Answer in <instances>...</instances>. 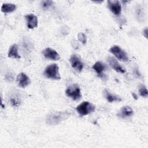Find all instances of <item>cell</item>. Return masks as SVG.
Returning <instances> with one entry per match:
<instances>
[{
	"label": "cell",
	"mask_w": 148,
	"mask_h": 148,
	"mask_svg": "<svg viewBox=\"0 0 148 148\" xmlns=\"http://www.w3.org/2000/svg\"><path fill=\"white\" fill-rule=\"evenodd\" d=\"M53 4L52 1H43L41 2V6L44 10L49 9Z\"/></svg>",
	"instance_id": "18"
},
{
	"label": "cell",
	"mask_w": 148,
	"mask_h": 148,
	"mask_svg": "<svg viewBox=\"0 0 148 148\" xmlns=\"http://www.w3.org/2000/svg\"><path fill=\"white\" fill-rule=\"evenodd\" d=\"M27 21V25L29 29H34L38 27V17L34 14L29 13L25 16Z\"/></svg>",
	"instance_id": "11"
},
{
	"label": "cell",
	"mask_w": 148,
	"mask_h": 148,
	"mask_svg": "<svg viewBox=\"0 0 148 148\" xmlns=\"http://www.w3.org/2000/svg\"><path fill=\"white\" fill-rule=\"evenodd\" d=\"M44 76L53 80H60L61 76L59 73V67L57 64H52L48 65L44 71Z\"/></svg>",
	"instance_id": "2"
},
{
	"label": "cell",
	"mask_w": 148,
	"mask_h": 148,
	"mask_svg": "<svg viewBox=\"0 0 148 148\" xmlns=\"http://www.w3.org/2000/svg\"><path fill=\"white\" fill-rule=\"evenodd\" d=\"M133 114L134 110L131 107L128 106H124L120 109V110L117 114V116L118 117L124 119L131 116Z\"/></svg>",
	"instance_id": "12"
},
{
	"label": "cell",
	"mask_w": 148,
	"mask_h": 148,
	"mask_svg": "<svg viewBox=\"0 0 148 148\" xmlns=\"http://www.w3.org/2000/svg\"><path fill=\"white\" fill-rule=\"evenodd\" d=\"M132 97L133 98L135 99H138V96L135 94V93H132Z\"/></svg>",
	"instance_id": "23"
},
{
	"label": "cell",
	"mask_w": 148,
	"mask_h": 148,
	"mask_svg": "<svg viewBox=\"0 0 148 148\" xmlns=\"http://www.w3.org/2000/svg\"><path fill=\"white\" fill-rule=\"evenodd\" d=\"M143 35H144L146 38H147V28H146L143 30Z\"/></svg>",
	"instance_id": "22"
},
{
	"label": "cell",
	"mask_w": 148,
	"mask_h": 148,
	"mask_svg": "<svg viewBox=\"0 0 148 148\" xmlns=\"http://www.w3.org/2000/svg\"><path fill=\"white\" fill-rule=\"evenodd\" d=\"M65 94L74 101L80 100L82 98L80 87L77 84H72L68 86L65 91Z\"/></svg>",
	"instance_id": "4"
},
{
	"label": "cell",
	"mask_w": 148,
	"mask_h": 148,
	"mask_svg": "<svg viewBox=\"0 0 148 148\" xmlns=\"http://www.w3.org/2000/svg\"><path fill=\"white\" fill-rule=\"evenodd\" d=\"M95 109V106L88 101H84L77 106L76 110L80 116L87 115L93 112Z\"/></svg>",
	"instance_id": "3"
},
{
	"label": "cell",
	"mask_w": 148,
	"mask_h": 148,
	"mask_svg": "<svg viewBox=\"0 0 148 148\" xmlns=\"http://www.w3.org/2000/svg\"><path fill=\"white\" fill-rule=\"evenodd\" d=\"M70 62L72 67L76 71L80 72L83 68V63L80 56L78 54H72L70 57Z\"/></svg>",
	"instance_id": "6"
},
{
	"label": "cell",
	"mask_w": 148,
	"mask_h": 148,
	"mask_svg": "<svg viewBox=\"0 0 148 148\" xmlns=\"http://www.w3.org/2000/svg\"><path fill=\"white\" fill-rule=\"evenodd\" d=\"M16 80H17L18 85L22 88L26 87L31 83V80L29 77L25 73H23V72L20 73L17 76Z\"/></svg>",
	"instance_id": "9"
},
{
	"label": "cell",
	"mask_w": 148,
	"mask_h": 148,
	"mask_svg": "<svg viewBox=\"0 0 148 148\" xmlns=\"http://www.w3.org/2000/svg\"><path fill=\"white\" fill-rule=\"evenodd\" d=\"M139 92L140 96H142V97H145L146 98L147 97V90L146 88V87L144 85V84H141L139 86Z\"/></svg>",
	"instance_id": "17"
},
{
	"label": "cell",
	"mask_w": 148,
	"mask_h": 148,
	"mask_svg": "<svg viewBox=\"0 0 148 148\" xmlns=\"http://www.w3.org/2000/svg\"><path fill=\"white\" fill-rule=\"evenodd\" d=\"M71 113L68 111L54 112L47 115L46 117L47 124L51 125H57L70 117Z\"/></svg>",
	"instance_id": "1"
},
{
	"label": "cell",
	"mask_w": 148,
	"mask_h": 148,
	"mask_svg": "<svg viewBox=\"0 0 148 148\" xmlns=\"http://www.w3.org/2000/svg\"><path fill=\"white\" fill-rule=\"evenodd\" d=\"M94 2H95V3H101V2H102L103 1H94Z\"/></svg>",
	"instance_id": "24"
},
{
	"label": "cell",
	"mask_w": 148,
	"mask_h": 148,
	"mask_svg": "<svg viewBox=\"0 0 148 148\" xmlns=\"http://www.w3.org/2000/svg\"><path fill=\"white\" fill-rule=\"evenodd\" d=\"M42 53L44 57L47 59L54 61H57L60 59V56L59 55V54L55 50L50 47H47L45 49L42 51Z\"/></svg>",
	"instance_id": "8"
},
{
	"label": "cell",
	"mask_w": 148,
	"mask_h": 148,
	"mask_svg": "<svg viewBox=\"0 0 148 148\" xmlns=\"http://www.w3.org/2000/svg\"><path fill=\"white\" fill-rule=\"evenodd\" d=\"M10 101L11 104L13 106H18L20 105V101L16 98H14H14H11Z\"/></svg>",
	"instance_id": "20"
},
{
	"label": "cell",
	"mask_w": 148,
	"mask_h": 148,
	"mask_svg": "<svg viewBox=\"0 0 148 148\" xmlns=\"http://www.w3.org/2000/svg\"><path fill=\"white\" fill-rule=\"evenodd\" d=\"M92 68L99 75V76L101 77H103V72L106 69V65L101 61L96 62L94 65L92 66Z\"/></svg>",
	"instance_id": "13"
},
{
	"label": "cell",
	"mask_w": 148,
	"mask_h": 148,
	"mask_svg": "<svg viewBox=\"0 0 148 148\" xmlns=\"http://www.w3.org/2000/svg\"><path fill=\"white\" fill-rule=\"evenodd\" d=\"M108 7L109 10L116 16H119L121 12L120 2L117 0H110L108 1Z\"/></svg>",
	"instance_id": "7"
},
{
	"label": "cell",
	"mask_w": 148,
	"mask_h": 148,
	"mask_svg": "<svg viewBox=\"0 0 148 148\" xmlns=\"http://www.w3.org/2000/svg\"><path fill=\"white\" fill-rule=\"evenodd\" d=\"M109 52L112 53L118 60L121 61L127 62L128 60L127 53L117 45L112 46L109 49Z\"/></svg>",
	"instance_id": "5"
},
{
	"label": "cell",
	"mask_w": 148,
	"mask_h": 148,
	"mask_svg": "<svg viewBox=\"0 0 148 148\" xmlns=\"http://www.w3.org/2000/svg\"><path fill=\"white\" fill-rule=\"evenodd\" d=\"M5 79L8 81V82H12L13 80V76L12 74L11 73H8L5 76Z\"/></svg>",
	"instance_id": "21"
},
{
	"label": "cell",
	"mask_w": 148,
	"mask_h": 148,
	"mask_svg": "<svg viewBox=\"0 0 148 148\" xmlns=\"http://www.w3.org/2000/svg\"><path fill=\"white\" fill-rule=\"evenodd\" d=\"M78 40L82 42L83 45H85L87 42V36L83 32H79L77 35Z\"/></svg>",
	"instance_id": "19"
},
{
	"label": "cell",
	"mask_w": 148,
	"mask_h": 148,
	"mask_svg": "<svg viewBox=\"0 0 148 148\" xmlns=\"http://www.w3.org/2000/svg\"><path fill=\"white\" fill-rule=\"evenodd\" d=\"M103 95L104 97L105 98V99L109 102H114V101H121V99L120 97L112 94L110 92H109L106 89H105L103 90Z\"/></svg>",
	"instance_id": "15"
},
{
	"label": "cell",
	"mask_w": 148,
	"mask_h": 148,
	"mask_svg": "<svg viewBox=\"0 0 148 148\" xmlns=\"http://www.w3.org/2000/svg\"><path fill=\"white\" fill-rule=\"evenodd\" d=\"M16 9V6L13 3H3L1 6V11L8 13L14 12Z\"/></svg>",
	"instance_id": "16"
},
{
	"label": "cell",
	"mask_w": 148,
	"mask_h": 148,
	"mask_svg": "<svg viewBox=\"0 0 148 148\" xmlns=\"http://www.w3.org/2000/svg\"><path fill=\"white\" fill-rule=\"evenodd\" d=\"M8 56L9 58L18 59L21 58V56L18 53V47L16 44H13L9 48Z\"/></svg>",
	"instance_id": "14"
},
{
	"label": "cell",
	"mask_w": 148,
	"mask_h": 148,
	"mask_svg": "<svg viewBox=\"0 0 148 148\" xmlns=\"http://www.w3.org/2000/svg\"><path fill=\"white\" fill-rule=\"evenodd\" d=\"M108 61L110 66L117 72L124 73L126 72L125 69L121 65H120L116 59H115L114 57L112 56H109L108 57Z\"/></svg>",
	"instance_id": "10"
}]
</instances>
